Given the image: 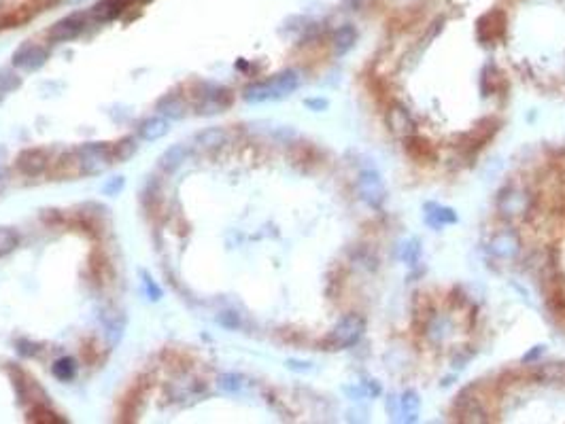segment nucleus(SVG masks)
<instances>
[{"label":"nucleus","instance_id":"1","mask_svg":"<svg viewBox=\"0 0 565 424\" xmlns=\"http://www.w3.org/2000/svg\"><path fill=\"white\" fill-rule=\"evenodd\" d=\"M366 329V321L360 314H347L343 316L341 321L334 325V329L329 331V336L323 340V346L329 350H345L355 346Z\"/></svg>","mask_w":565,"mask_h":424},{"label":"nucleus","instance_id":"2","mask_svg":"<svg viewBox=\"0 0 565 424\" xmlns=\"http://www.w3.org/2000/svg\"><path fill=\"white\" fill-rule=\"evenodd\" d=\"M497 210L506 219H521L533 210V197L519 185H508L497 195Z\"/></svg>","mask_w":565,"mask_h":424},{"label":"nucleus","instance_id":"3","mask_svg":"<svg viewBox=\"0 0 565 424\" xmlns=\"http://www.w3.org/2000/svg\"><path fill=\"white\" fill-rule=\"evenodd\" d=\"M77 161L83 174H100L113 161V147L108 143H87L77 149Z\"/></svg>","mask_w":565,"mask_h":424},{"label":"nucleus","instance_id":"4","mask_svg":"<svg viewBox=\"0 0 565 424\" xmlns=\"http://www.w3.org/2000/svg\"><path fill=\"white\" fill-rule=\"evenodd\" d=\"M357 185H360V195H362V199H364L368 206H372V208H381V206L385 204V199H387V189H385V183H383V178H381L379 172H374V170H364V172L360 174Z\"/></svg>","mask_w":565,"mask_h":424},{"label":"nucleus","instance_id":"5","mask_svg":"<svg viewBox=\"0 0 565 424\" xmlns=\"http://www.w3.org/2000/svg\"><path fill=\"white\" fill-rule=\"evenodd\" d=\"M385 124H387L389 132L400 140H406L408 136L414 134V119H412L410 111L406 109V106H402L400 102H393L387 109Z\"/></svg>","mask_w":565,"mask_h":424},{"label":"nucleus","instance_id":"6","mask_svg":"<svg viewBox=\"0 0 565 424\" xmlns=\"http://www.w3.org/2000/svg\"><path fill=\"white\" fill-rule=\"evenodd\" d=\"M455 409L462 413V418L466 422H487L489 418V409H487V403L481 395H474L472 388H468L466 392H462L457 397V405Z\"/></svg>","mask_w":565,"mask_h":424},{"label":"nucleus","instance_id":"7","mask_svg":"<svg viewBox=\"0 0 565 424\" xmlns=\"http://www.w3.org/2000/svg\"><path fill=\"white\" fill-rule=\"evenodd\" d=\"M500 130V121L497 119H493V117H487V119H483L472 132H468L464 138H462V151H468V153H476V151H481L483 147H485V143H489L493 136H495V132Z\"/></svg>","mask_w":565,"mask_h":424},{"label":"nucleus","instance_id":"8","mask_svg":"<svg viewBox=\"0 0 565 424\" xmlns=\"http://www.w3.org/2000/svg\"><path fill=\"white\" fill-rule=\"evenodd\" d=\"M49 60V53L45 47L34 45V43H24L15 53H13V66L15 68H24L28 72H34L39 68H43Z\"/></svg>","mask_w":565,"mask_h":424},{"label":"nucleus","instance_id":"9","mask_svg":"<svg viewBox=\"0 0 565 424\" xmlns=\"http://www.w3.org/2000/svg\"><path fill=\"white\" fill-rule=\"evenodd\" d=\"M519 249H521V240H519V234L514 230L497 232L489 242V253L495 259H502V261L514 259L519 255Z\"/></svg>","mask_w":565,"mask_h":424},{"label":"nucleus","instance_id":"10","mask_svg":"<svg viewBox=\"0 0 565 424\" xmlns=\"http://www.w3.org/2000/svg\"><path fill=\"white\" fill-rule=\"evenodd\" d=\"M204 89H206V91L202 93V100L198 102V113H200V115H202V113H204V115H212V113L225 109V106H228L230 100H232L230 91L225 89V87H221V85L206 83Z\"/></svg>","mask_w":565,"mask_h":424},{"label":"nucleus","instance_id":"11","mask_svg":"<svg viewBox=\"0 0 565 424\" xmlns=\"http://www.w3.org/2000/svg\"><path fill=\"white\" fill-rule=\"evenodd\" d=\"M506 32V15L502 11H489L478 20V39L485 45L497 43Z\"/></svg>","mask_w":565,"mask_h":424},{"label":"nucleus","instance_id":"12","mask_svg":"<svg viewBox=\"0 0 565 424\" xmlns=\"http://www.w3.org/2000/svg\"><path fill=\"white\" fill-rule=\"evenodd\" d=\"M83 26H85V20L81 15H68V18L56 22L47 30V39L51 43H68L83 32Z\"/></svg>","mask_w":565,"mask_h":424},{"label":"nucleus","instance_id":"13","mask_svg":"<svg viewBox=\"0 0 565 424\" xmlns=\"http://www.w3.org/2000/svg\"><path fill=\"white\" fill-rule=\"evenodd\" d=\"M18 170L24 174V176H39L47 170L49 166V155L47 151L43 149H24L20 155H18V161H15Z\"/></svg>","mask_w":565,"mask_h":424},{"label":"nucleus","instance_id":"14","mask_svg":"<svg viewBox=\"0 0 565 424\" xmlns=\"http://www.w3.org/2000/svg\"><path fill=\"white\" fill-rule=\"evenodd\" d=\"M404 143H406V153H408V157L412 161H417V164H433L436 161L438 151H436V147L427 138L412 134Z\"/></svg>","mask_w":565,"mask_h":424},{"label":"nucleus","instance_id":"15","mask_svg":"<svg viewBox=\"0 0 565 424\" xmlns=\"http://www.w3.org/2000/svg\"><path fill=\"white\" fill-rule=\"evenodd\" d=\"M155 111H158V115H162L168 121H181L187 113V106L179 93H166L158 100Z\"/></svg>","mask_w":565,"mask_h":424},{"label":"nucleus","instance_id":"16","mask_svg":"<svg viewBox=\"0 0 565 424\" xmlns=\"http://www.w3.org/2000/svg\"><path fill=\"white\" fill-rule=\"evenodd\" d=\"M268 83H270L274 100H281V98H287L289 93H293L300 87V72L289 68V70H283L277 77L268 79Z\"/></svg>","mask_w":565,"mask_h":424},{"label":"nucleus","instance_id":"17","mask_svg":"<svg viewBox=\"0 0 565 424\" xmlns=\"http://www.w3.org/2000/svg\"><path fill=\"white\" fill-rule=\"evenodd\" d=\"M139 136L147 143H155L160 138H164L168 132H170V126H168V119H164L162 115L158 117H147L145 121L139 124Z\"/></svg>","mask_w":565,"mask_h":424},{"label":"nucleus","instance_id":"18","mask_svg":"<svg viewBox=\"0 0 565 424\" xmlns=\"http://www.w3.org/2000/svg\"><path fill=\"white\" fill-rule=\"evenodd\" d=\"M357 43V30L351 26V24H345L338 28L334 34H331V47L336 51V55H345L349 53Z\"/></svg>","mask_w":565,"mask_h":424},{"label":"nucleus","instance_id":"19","mask_svg":"<svg viewBox=\"0 0 565 424\" xmlns=\"http://www.w3.org/2000/svg\"><path fill=\"white\" fill-rule=\"evenodd\" d=\"M481 89L485 95H495L500 93L502 89H506V79L502 74V70L493 64H487L483 68V74H481Z\"/></svg>","mask_w":565,"mask_h":424},{"label":"nucleus","instance_id":"20","mask_svg":"<svg viewBox=\"0 0 565 424\" xmlns=\"http://www.w3.org/2000/svg\"><path fill=\"white\" fill-rule=\"evenodd\" d=\"M185 159H187V149H185L183 145H172V147H168V149L160 155L158 164H160V168H162L166 174H172V172H177V170L183 166Z\"/></svg>","mask_w":565,"mask_h":424},{"label":"nucleus","instance_id":"21","mask_svg":"<svg viewBox=\"0 0 565 424\" xmlns=\"http://www.w3.org/2000/svg\"><path fill=\"white\" fill-rule=\"evenodd\" d=\"M425 210H427V215H425L427 223L431 227H436V230H440L444 225H453L457 221L455 212L450 208H444V206H438V204H427Z\"/></svg>","mask_w":565,"mask_h":424},{"label":"nucleus","instance_id":"22","mask_svg":"<svg viewBox=\"0 0 565 424\" xmlns=\"http://www.w3.org/2000/svg\"><path fill=\"white\" fill-rule=\"evenodd\" d=\"M450 329H453V325H450V321L444 314H433L425 325L427 340H431L433 344H440L450 333Z\"/></svg>","mask_w":565,"mask_h":424},{"label":"nucleus","instance_id":"23","mask_svg":"<svg viewBox=\"0 0 565 424\" xmlns=\"http://www.w3.org/2000/svg\"><path fill=\"white\" fill-rule=\"evenodd\" d=\"M196 143L204 149H219L228 143V134L223 128H208L196 134Z\"/></svg>","mask_w":565,"mask_h":424},{"label":"nucleus","instance_id":"24","mask_svg":"<svg viewBox=\"0 0 565 424\" xmlns=\"http://www.w3.org/2000/svg\"><path fill=\"white\" fill-rule=\"evenodd\" d=\"M243 98L251 104H260V102H268V100H274L272 95V89H270V83L268 81H258V83H251L245 87L243 91Z\"/></svg>","mask_w":565,"mask_h":424},{"label":"nucleus","instance_id":"25","mask_svg":"<svg viewBox=\"0 0 565 424\" xmlns=\"http://www.w3.org/2000/svg\"><path fill=\"white\" fill-rule=\"evenodd\" d=\"M535 378L540 382H550V384H565V363H548L542 365L535 371Z\"/></svg>","mask_w":565,"mask_h":424},{"label":"nucleus","instance_id":"26","mask_svg":"<svg viewBox=\"0 0 565 424\" xmlns=\"http://www.w3.org/2000/svg\"><path fill=\"white\" fill-rule=\"evenodd\" d=\"M137 151H139V145L134 136H126L118 145H113V161H128L137 155Z\"/></svg>","mask_w":565,"mask_h":424},{"label":"nucleus","instance_id":"27","mask_svg":"<svg viewBox=\"0 0 565 424\" xmlns=\"http://www.w3.org/2000/svg\"><path fill=\"white\" fill-rule=\"evenodd\" d=\"M400 409L404 413V418L410 422V420H417L419 411H421V399L414 390H406L400 399Z\"/></svg>","mask_w":565,"mask_h":424},{"label":"nucleus","instance_id":"28","mask_svg":"<svg viewBox=\"0 0 565 424\" xmlns=\"http://www.w3.org/2000/svg\"><path fill=\"white\" fill-rule=\"evenodd\" d=\"M51 373H53L58 380L68 382V380H72V378L77 376V361L70 359V357H62V359H58V361L51 365Z\"/></svg>","mask_w":565,"mask_h":424},{"label":"nucleus","instance_id":"29","mask_svg":"<svg viewBox=\"0 0 565 424\" xmlns=\"http://www.w3.org/2000/svg\"><path fill=\"white\" fill-rule=\"evenodd\" d=\"M20 246V236L11 227H0V257L11 255Z\"/></svg>","mask_w":565,"mask_h":424},{"label":"nucleus","instance_id":"30","mask_svg":"<svg viewBox=\"0 0 565 424\" xmlns=\"http://www.w3.org/2000/svg\"><path fill=\"white\" fill-rule=\"evenodd\" d=\"M22 87V77H18L13 70L5 68L0 70V93H11Z\"/></svg>","mask_w":565,"mask_h":424},{"label":"nucleus","instance_id":"31","mask_svg":"<svg viewBox=\"0 0 565 424\" xmlns=\"http://www.w3.org/2000/svg\"><path fill=\"white\" fill-rule=\"evenodd\" d=\"M243 376H239V373H221L219 376V380H217V384H219V388L223 390V392H239L241 388H243Z\"/></svg>","mask_w":565,"mask_h":424},{"label":"nucleus","instance_id":"32","mask_svg":"<svg viewBox=\"0 0 565 424\" xmlns=\"http://www.w3.org/2000/svg\"><path fill=\"white\" fill-rule=\"evenodd\" d=\"M419 257H421V246H419V240H410L404 244V253H402V259L408 263V265H417L419 263Z\"/></svg>","mask_w":565,"mask_h":424},{"label":"nucleus","instance_id":"33","mask_svg":"<svg viewBox=\"0 0 565 424\" xmlns=\"http://www.w3.org/2000/svg\"><path fill=\"white\" fill-rule=\"evenodd\" d=\"M217 321H219V325L228 327V329H236V327H241V316H239L236 312H221V314L217 316Z\"/></svg>","mask_w":565,"mask_h":424},{"label":"nucleus","instance_id":"34","mask_svg":"<svg viewBox=\"0 0 565 424\" xmlns=\"http://www.w3.org/2000/svg\"><path fill=\"white\" fill-rule=\"evenodd\" d=\"M143 284H145V289H147V295H149V299H153V301H158L160 297H162V289L155 284V280L149 276V274H145L143 272Z\"/></svg>","mask_w":565,"mask_h":424},{"label":"nucleus","instance_id":"35","mask_svg":"<svg viewBox=\"0 0 565 424\" xmlns=\"http://www.w3.org/2000/svg\"><path fill=\"white\" fill-rule=\"evenodd\" d=\"M343 5L349 11H366L374 5V0H343Z\"/></svg>","mask_w":565,"mask_h":424},{"label":"nucleus","instance_id":"36","mask_svg":"<svg viewBox=\"0 0 565 424\" xmlns=\"http://www.w3.org/2000/svg\"><path fill=\"white\" fill-rule=\"evenodd\" d=\"M124 185H126L124 176H118V178H113V180H108V183L104 185V193H106V195H118V193L124 189Z\"/></svg>","mask_w":565,"mask_h":424},{"label":"nucleus","instance_id":"37","mask_svg":"<svg viewBox=\"0 0 565 424\" xmlns=\"http://www.w3.org/2000/svg\"><path fill=\"white\" fill-rule=\"evenodd\" d=\"M9 178H11L9 170H7L5 166H0V193H3V191L7 189V185H9Z\"/></svg>","mask_w":565,"mask_h":424},{"label":"nucleus","instance_id":"38","mask_svg":"<svg viewBox=\"0 0 565 424\" xmlns=\"http://www.w3.org/2000/svg\"><path fill=\"white\" fill-rule=\"evenodd\" d=\"M306 106L308 109H315V111H323V109H327V102L325 100H306Z\"/></svg>","mask_w":565,"mask_h":424},{"label":"nucleus","instance_id":"39","mask_svg":"<svg viewBox=\"0 0 565 424\" xmlns=\"http://www.w3.org/2000/svg\"><path fill=\"white\" fill-rule=\"evenodd\" d=\"M0 102H3V93H0Z\"/></svg>","mask_w":565,"mask_h":424}]
</instances>
